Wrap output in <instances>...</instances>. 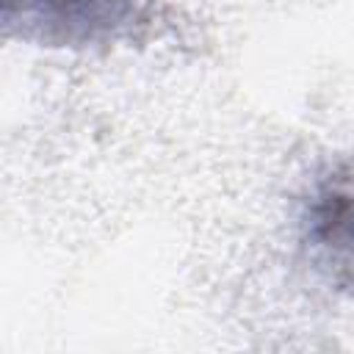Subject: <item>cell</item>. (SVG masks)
Segmentation results:
<instances>
[{
    "mask_svg": "<svg viewBox=\"0 0 354 354\" xmlns=\"http://www.w3.org/2000/svg\"><path fill=\"white\" fill-rule=\"evenodd\" d=\"M3 22L44 44H102L141 22L138 0H3Z\"/></svg>",
    "mask_w": 354,
    "mask_h": 354,
    "instance_id": "1",
    "label": "cell"
},
{
    "mask_svg": "<svg viewBox=\"0 0 354 354\" xmlns=\"http://www.w3.org/2000/svg\"><path fill=\"white\" fill-rule=\"evenodd\" d=\"M310 238L354 277V188H329L310 207Z\"/></svg>",
    "mask_w": 354,
    "mask_h": 354,
    "instance_id": "2",
    "label": "cell"
}]
</instances>
